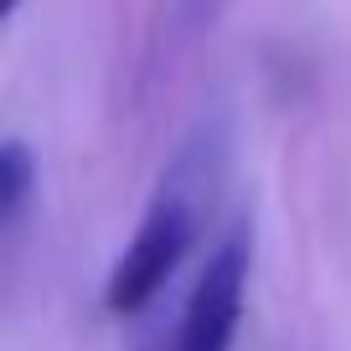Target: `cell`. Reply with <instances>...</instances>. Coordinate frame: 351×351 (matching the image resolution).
<instances>
[{
	"label": "cell",
	"mask_w": 351,
	"mask_h": 351,
	"mask_svg": "<svg viewBox=\"0 0 351 351\" xmlns=\"http://www.w3.org/2000/svg\"><path fill=\"white\" fill-rule=\"evenodd\" d=\"M32 191H36L32 150H26L21 140H5V145H0V228H5V238H16V228L26 222Z\"/></svg>",
	"instance_id": "3"
},
{
	"label": "cell",
	"mask_w": 351,
	"mask_h": 351,
	"mask_svg": "<svg viewBox=\"0 0 351 351\" xmlns=\"http://www.w3.org/2000/svg\"><path fill=\"white\" fill-rule=\"evenodd\" d=\"M248 274H253V228L232 222L202 263L165 351H232L243 326V300H248Z\"/></svg>",
	"instance_id": "2"
},
{
	"label": "cell",
	"mask_w": 351,
	"mask_h": 351,
	"mask_svg": "<svg viewBox=\"0 0 351 351\" xmlns=\"http://www.w3.org/2000/svg\"><path fill=\"white\" fill-rule=\"evenodd\" d=\"M232 165V119L222 109L197 114L181 145L171 150L130 243L119 248L109 279H104V310L109 315H140L155 295L176 279V269L191 258L207 217L217 207V191Z\"/></svg>",
	"instance_id": "1"
},
{
	"label": "cell",
	"mask_w": 351,
	"mask_h": 351,
	"mask_svg": "<svg viewBox=\"0 0 351 351\" xmlns=\"http://www.w3.org/2000/svg\"><path fill=\"white\" fill-rule=\"evenodd\" d=\"M0 11H5V16H16V11H21V0H5V5H0Z\"/></svg>",
	"instance_id": "4"
}]
</instances>
